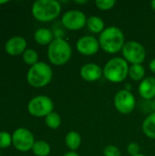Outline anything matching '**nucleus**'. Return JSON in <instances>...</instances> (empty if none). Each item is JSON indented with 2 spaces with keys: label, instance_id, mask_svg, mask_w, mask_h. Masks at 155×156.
<instances>
[{
  "label": "nucleus",
  "instance_id": "nucleus-15",
  "mask_svg": "<svg viewBox=\"0 0 155 156\" xmlns=\"http://www.w3.org/2000/svg\"><path fill=\"white\" fill-rule=\"evenodd\" d=\"M34 39L35 41L42 46L49 45L53 41V34L52 32L45 27H41L36 30L34 33Z\"/></svg>",
  "mask_w": 155,
  "mask_h": 156
},
{
  "label": "nucleus",
  "instance_id": "nucleus-3",
  "mask_svg": "<svg viewBox=\"0 0 155 156\" xmlns=\"http://www.w3.org/2000/svg\"><path fill=\"white\" fill-rule=\"evenodd\" d=\"M72 49L68 41L61 37L54 38L48 45V57L49 61L56 66L66 64L71 58Z\"/></svg>",
  "mask_w": 155,
  "mask_h": 156
},
{
  "label": "nucleus",
  "instance_id": "nucleus-20",
  "mask_svg": "<svg viewBox=\"0 0 155 156\" xmlns=\"http://www.w3.org/2000/svg\"><path fill=\"white\" fill-rule=\"evenodd\" d=\"M145 75V69L142 64H133L129 68V76L134 81H139L143 79Z\"/></svg>",
  "mask_w": 155,
  "mask_h": 156
},
{
  "label": "nucleus",
  "instance_id": "nucleus-5",
  "mask_svg": "<svg viewBox=\"0 0 155 156\" xmlns=\"http://www.w3.org/2000/svg\"><path fill=\"white\" fill-rule=\"evenodd\" d=\"M128 62L122 58H113L110 59L104 69L103 75L106 80L113 83H119L123 81L129 75Z\"/></svg>",
  "mask_w": 155,
  "mask_h": 156
},
{
  "label": "nucleus",
  "instance_id": "nucleus-1",
  "mask_svg": "<svg viewBox=\"0 0 155 156\" xmlns=\"http://www.w3.org/2000/svg\"><path fill=\"white\" fill-rule=\"evenodd\" d=\"M124 40V34L119 27H109L100 33L99 43L104 51L114 54L122 49Z\"/></svg>",
  "mask_w": 155,
  "mask_h": 156
},
{
  "label": "nucleus",
  "instance_id": "nucleus-25",
  "mask_svg": "<svg viewBox=\"0 0 155 156\" xmlns=\"http://www.w3.org/2000/svg\"><path fill=\"white\" fill-rule=\"evenodd\" d=\"M104 156H121L120 150L114 145H108L103 150Z\"/></svg>",
  "mask_w": 155,
  "mask_h": 156
},
{
  "label": "nucleus",
  "instance_id": "nucleus-10",
  "mask_svg": "<svg viewBox=\"0 0 155 156\" xmlns=\"http://www.w3.org/2000/svg\"><path fill=\"white\" fill-rule=\"evenodd\" d=\"M61 22L69 30H79L87 24V18L85 14L79 10H69L62 16Z\"/></svg>",
  "mask_w": 155,
  "mask_h": 156
},
{
  "label": "nucleus",
  "instance_id": "nucleus-32",
  "mask_svg": "<svg viewBox=\"0 0 155 156\" xmlns=\"http://www.w3.org/2000/svg\"><path fill=\"white\" fill-rule=\"evenodd\" d=\"M5 3H8V1H5V0L0 1V5H1V4H5Z\"/></svg>",
  "mask_w": 155,
  "mask_h": 156
},
{
  "label": "nucleus",
  "instance_id": "nucleus-23",
  "mask_svg": "<svg viewBox=\"0 0 155 156\" xmlns=\"http://www.w3.org/2000/svg\"><path fill=\"white\" fill-rule=\"evenodd\" d=\"M12 144V134L7 132H0V149H6Z\"/></svg>",
  "mask_w": 155,
  "mask_h": 156
},
{
  "label": "nucleus",
  "instance_id": "nucleus-7",
  "mask_svg": "<svg viewBox=\"0 0 155 156\" xmlns=\"http://www.w3.org/2000/svg\"><path fill=\"white\" fill-rule=\"evenodd\" d=\"M124 59L133 64H142L146 57L145 48L137 41L126 42L122 49Z\"/></svg>",
  "mask_w": 155,
  "mask_h": 156
},
{
  "label": "nucleus",
  "instance_id": "nucleus-27",
  "mask_svg": "<svg viewBox=\"0 0 155 156\" xmlns=\"http://www.w3.org/2000/svg\"><path fill=\"white\" fill-rule=\"evenodd\" d=\"M150 69L153 72V73H155V58L154 59H153L151 62H150Z\"/></svg>",
  "mask_w": 155,
  "mask_h": 156
},
{
  "label": "nucleus",
  "instance_id": "nucleus-21",
  "mask_svg": "<svg viewBox=\"0 0 155 156\" xmlns=\"http://www.w3.org/2000/svg\"><path fill=\"white\" fill-rule=\"evenodd\" d=\"M45 122L47 126L49 127L50 129H53V130L58 129L61 124L60 115L55 112H52L51 113H49L48 116L45 117Z\"/></svg>",
  "mask_w": 155,
  "mask_h": 156
},
{
  "label": "nucleus",
  "instance_id": "nucleus-18",
  "mask_svg": "<svg viewBox=\"0 0 155 156\" xmlns=\"http://www.w3.org/2000/svg\"><path fill=\"white\" fill-rule=\"evenodd\" d=\"M87 26L93 33H102L104 28V22L99 16H90L87 19Z\"/></svg>",
  "mask_w": 155,
  "mask_h": 156
},
{
  "label": "nucleus",
  "instance_id": "nucleus-30",
  "mask_svg": "<svg viewBox=\"0 0 155 156\" xmlns=\"http://www.w3.org/2000/svg\"><path fill=\"white\" fill-rule=\"evenodd\" d=\"M151 6H152V8L155 11V0H153V1L151 2Z\"/></svg>",
  "mask_w": 155,
  "mask_h": 156
},
{
  "label": "nucleus",
  "instance_id": "nucleus-11",
  "mask_svg": "<svg viewBox=\"0 0 155 156\" xmlns=\"http://www.w3.org/2000/svg\"><path fill=\"white\" fill-rule=\"evenodd\" d=\"M100 47V46L99 40L92 36L82 37L78 40L76 44L77 50L85 56H92L96 54L99 51Z\"/></svg>",
  "mask_w": 155,
  "mask_h": 156
},
{
  "label": "nucleus",
  "instance_id": "nucleus-9",
  "mask_svg": "<svg viewBox=\"0 0 155 156\" xmlns=\"http://www.w3.org/2000/svg\"><path fill=\"white\" fill-rule=\"evenodd\" d=\"M135 98L131 91L126 90H120L114 97V106L122 114L131 113L135 108Z\"/></svg>",
  "mask_w": 155,
  "mask_h": 156
},
{
  "label": "nucleus",
  "instance_id": "nucleus-28",
  "mask_svg": "<svg viewBox=\"0 0 155 156\" xmlns=\"http://www.w3.org/2000/svg\"><path fill=\"white\" fill-rule=\"evenodd\" d=\"M63 156H79L77 153H75V152H69V153H67V154H65Z\"/></svg>",
  "mask_w": 155,
  "mask_h": 156
},
{
  "label": "nucleus",
  "instance_id": "nucleus-14",
  "mask_svg": "<svg viewBox=\"0 0 155 156\" xmlns=\"http://www.w3.org/2000/svg\"><path fill=\"white\" fill-rule=\"evenodd\" d=\"M139 93L144 100L155 99V78L148 77L143 80L139 85Z\"/></svg>",
  "mask_w": 155,
  "mask_h": 156
},
{
  "label": "nucleus",
  "instance_id": "nucleus-6",
  "mask_svg": "<svg viewBox=\"0 0 155 156\" xmlns=\"http://www.w3.org/2000/svg\"><path fill=\"white\" fill-rule=\"evenodd\" d=\"M53 101L45 95L36 96L27 103L28 112L35 117H46L53 112Z\"/></svg>",
  "mask_w": 155,
  "mask_h": 156
},
{
  "label": "nucleus",
  "instance_id": "nucleus-16",
  "mask_svg": "<svg viewBox=\"0 0 155 156\" xmlns=\"http://www.w3.org/2000/svg\"><path fill=\"white\" fill-rule=\"evenodd\" d=\"M65 143L72 152H75L81 144V136L77 132H69L65 137Z\"/></svg>",
  "mask_w": 155,
  "mask_h": 156
},
{
  "label": "nucleus",
  "instance_id": "nucleus-22",
  "mask_svg": "<svg viewBox=\"0 0 155 156\" xmlns=\"http://www.w3.org/2000/svg\"><path fill=\"white\" fill-rule=\"evenodd\" d=\"M38 55L35 49L32 48H27L24 53H23V60L26 64L33 66L37 64L38 61Z\"/></svg>",
  "mask_w": 155,
  "mask_h": 156
},
{
  "label": "nucleus",
  "instance_id": "nucleus-4",
  "mask_svg": "<svg viewBox=\"0 0 155 156\" xmlns=\"http://www.w3.org/2000/svg\"><path fill=\"white\" fill-rule=\"evenodd\" d=\"M53 71L46 62H37L30 67L26 73L28 84L34 88H42L47 86L52 80Z\"/></svg>",
  "mask_w": 155,
  "mask_h": 156
},
{
  "label": "nucleus",
  "instance_id": "nucleus-2",
  "mask_svg": "<svg viewBox=\"0 0 155 156\" xmlns=\"http://www.w3.org/2000/svg\"><path fill=\"white\" fill-rule=\"evenodd\" d=\"M31 12L37 20L49 22L59 16L61 5L56 0H37L32 5Z\"/></svg>",
  "mask_w": 155,
  "mask_h": 156
},
{
  "label": "nucleus",
  "instance_id": "nucleus-12",
  "mask_svg": "<svg viewBox=\"0 0 155 156\" xmlns=\"http://www.w3.org/2000/svg\"><path fill=\"white\" fill-rule=\"evenodd\" d=\"M26 40L20 36H15L10 37L5 44V50L11 56H17L23 54L26 48Z\"/></svg>",
  "mask_w": 155,
  "mask_h": 156
},
{
  "label": "nucleus",
  "instance_id": "nucleus-13",
  "mask_svg": "<svg viewBox=\"0 0 155 156\" xmlns=\"http://www.w3.org/2000/svg\"><path fill=\"white\" fill-rule=\"evenodd\" d=\"M103 74V70L101 68L94 63H88L82 66L80 69V76L81 78L90 82H93L99 80Z\"/></svg>",
  "mask_w": 155,
  "mask_h": 156
},
{
  "label": "nucleus",
  "instance_id": "nucleus-33",
  "mask_svg": "<svg viewBox=\"0 0 155 156\" xmlns=\"http://www.w3.org/2000/svg\"><path fill=\"white\" fill-rule=\"evenodd\" d=\"M133 156H145V155H143V154H136V155H133Z\"/></svg>",
  "mask_w": 155,
  "mask_h": 156
},
{
  "label": "nucleus",
  "instance_id": "nucleus-26",
  "mask_svg": "<svg viewBox=\"0 0 155 156\" xmlns=\"http://www.w3.org/2000/svg\"><path fill=\"white\" fill-rule=\"evenodd\" d=\"M127 151H128L129 154H131L132 156L139 154V153H140V145L137 143H131L127 147Z\"/></svg>",
  "mask_w": 155,
  "mask_h": 156
},
{
  "label": "nucleus",
  "instance_id": "nucleus-31",
  "mask_svg": "<svg viewBox=\"0 0 155 156\" xmlns=\"http://www.w3.org/2000/svg\"><path fill=\"white\" fill-rule=\"evenodd\" d=\"M76 3H78V4H84V3H87V1H76Z\"/></svg>",
  "mask_w": 155,
  "mask_h": 156
},
{
  "label": "nucleus",
  "instance_id": "nucleus-19",
  "mask_svg": "<svg viewBox=\"0 0 155 156\" xmlns=\"http://www.w3.org/2000/svg\"><path fill=\"white\" fill-rule=\"evenodd\" d=\"M32 151L37 156H48L50 154V145L45 141H37L35 142Z\"/></svg>",
  "mask_w": 155,
  "mask_h": 156
},
{
  "label": "nucleus",
  "instance_id": "nucleus-24",
  "mask_svg": "<svg viewBox=\"0 0 155 156\" xmlns=\"http://www.w3.org/2000/svg\"><path fill=\"white\" fill-rule=\"evenodd\" d=\"M95 4L99 9L106 11V10L111 9L115 5L116 1L115 0H97Z\"/></svg>",
  "mask_w": 155,
  "mask_h": 156
},
{
  "label": "nucleus",
  "instance_id": "nucleus-17",
  "mask_svg": "<svg viewBox=\"0 0 155 156\" xmlns=\"http://www.w3.org/2000/svg\"><path fill=\"white\" fill-rule=\"evenodd\" d=\"M143 131L147 137L155 139V112L151 113L144 120L143 123Z\"/></svg>",
  "mask_w": 155,
  "mask_h": 156
},
{
  "label": "nucleus",
  "instance_id": "nucleus-8",
  "mask_svg": "<svg viewBox=\"0 0 155 156\" xmlns=\"http://www.w3.org/2000/svg\"><path fill=\"white\" fill-rule=\"evenodd\" d=\"M35 144L33 133L26 128H17L12 134V144L20 152H27L32 150Z\"/></svg>",
  "mask_w": 155,
  "mask_h": 156
},
{
  "label": "nucleus",
  "instance_id": "nucleus-29",
  "mask_svg": "<svg viewBox=\"0 0 155 156\" xmlns=\"http://www.w3.org/2000/svg\"><path fill=\"white\" fill-rule=\"evenodd\" d=\"M151 109L153 110V112H155V99H153V101L151 102Z\"/></svg>",
  "mask_w": 155,
  "mask_h": 156
}]
</instances>
